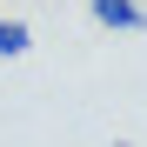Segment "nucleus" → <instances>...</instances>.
<instances>
[{
    "label": "nucleus",
    "mask_w": 147,
    "mask_h": 147,
    "mask_svg": "<svg viewBox=\"0 0 147 147\" xmlns=\"http://www.w3.org/2000/svg\"><path fill=\"white\" fill-rule=\"evenodd\" d=\"M27 47H34V27H27V20H0V60H20Z\"/></svg>",
    "instance_id": "obj_2"
},
{
    "label": "nucleus",
    "mask_w": 147,
    "mask_h": 147,
    "mask_svg": "<svg viewBox=\"0 0 147 147\" xmlns=\"http://www.w3.org/2000/svg\"><path fill=\"white\" fill-rule=\"evenodd\" d=\"M87 13H94V27H107V34H147V7L140 0H87Z\"/></svg>",
    "instance_id": "obj_1"
}]
</instances>
